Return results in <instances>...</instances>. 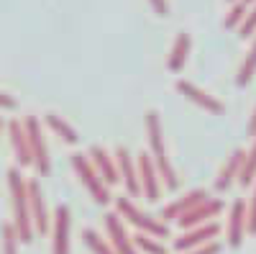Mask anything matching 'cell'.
<instances>
[{"label": "cell", "instance_id": "6da1fadb", "mask_svg": "<svg viewBox=\"0 0 256 254\" xmlns=\"http://www.w3.org/2000/svg\"><path fill=\"white\" fill-rule=\"evenodd\" d=\"M8 195H10V208H13V226L18 231V239L24 244H31L36 231H34V221H31V210H28V187L26 180L20 175V167H10L8 172Z\"/></svg>", "mask_w": 256, "mask_h": 254}, {"label": "cell", "instance_id": "e0dca14e", "mask_svg": "<svg viewBox=\"0 0 256 254\" xmlns=\"http://www.w3.org/2000/svg\"><path fill=\"white\" fill-rule=\"evenodd\" d=\"M8 139H10V149L16 154L18 167H28L34 164L31 159V149H28V139H26V129H24V121H8Z\"/></svg>", "mask_w": 256, "mask_h": 254}, {"label": "cell", "instance_id": "4dcf8cb0", "mask_svg": "<svg viewBox=\"0 0 256 254\" xmlns=\"http://www.w3.org/2000/svg\"><path fill=\"white\" fill-rule=\"evenodd\" d=\"M148 3H152V11L156 13V16H169V3L166 0H148Z\"/></svg>", "mask_w": 256, "mask_h": 254}, {"label": "cell", "instance_id": "ffe728a7", "mask_svg": "<svg viewBox=\"0 0 256 254\" xmlns=\"http://www.w3.org/2000/svg\"><path fill=\"white\" fill-rule=\"evenodd\" d=\"M44 123L49 126V129H52L62 141H67V144H77V141H80L77 131H74L72 126H70L67 121H64L59 113H46V116H44Z\"/></svg>", "mask_w": 256, "mask_h": 254}, {"label": "cell", "instance_id": "d4e9b609", "mask_svg": "<svg viewBox=\"0 0 256 254\" xmlns=\"http://www.w3.org/2000/svg\"><path fill=\"white\" fill-rule=\"evenodd\" d=\"M0 234H3V254H18V246H20V239H18V231L10 221L3 223L0 228Z\"/></svg>", "mask_w": 256, "mask_h": 254}, {"label": "cell", "instance_id": "5bb4252c", "mask_svg": "<svg viewBox=\"0 0 256 254\" xmlns=\"http://www.w3.org/2000/svg\"><path fill=\"white\" fill-rule=\"evenodd\" d=\"M205 198H210V195H208V190H202V187L190 190V193L180 195L177 200H172L169 205H164V210H162V221L166 223V221H177V218H182L187 210H192L198 203H202Z\"/></svg>", "mask_w": 256, "mask_h": 254}, {"label": "cell", "instance_id": "8992f818", "mask_svg": "<svg viewBox=\"0 0 256 254\" xmlns=\"http://www.w3.org/2000/svg\"><path fill=\"white\" fill-rule=\"evenodd\" d=\"M138 182H141V195L146 200H159L162 198V177H159V169L152 159L148 152H141L138 154Z\"/></svg>", "mask_w": 256, "mask_h": 254}, {"label": "cell", "instance_id": "7a4b0ae2", "mask_svg": "<svg viewBox=\"0 0 256 254\" xmlns=\"http://www.w3.org/2000/svg\"><path fill=\"white\" fill-rule=\"evenodd\" d=\"M146 121V139H148V154H152L156 169H159V177H162V185L169 187V190H177L180 187V177H177V169L172 167L166 157V144H164V131H162V118L156 111H148L144 116Z\"/></svg>", "mask_w": 256, "mask_h": 254}, {"label": "cell", "instance_id": "ba28073f", "mask_svg": "<svg viewBox=\"0 0 256 254\" xmlns=\"http://www.w3.org/2000/svg\"><path fill=\"white\" fill-rule=\"evenodd\" d=\"M102 223H105V231H108V244L113 246L116 254H138L134 246V236L126 231V223L118 213H105Z\"/></svg>", "mask_w": 256, "mask_h": 254}, {"label": "cell", "instance_id": "3957f363", "mask_svg": "<svg viewBox=\"0 0 256 254\" xmlns=\"http://www.w3.org/2000/svg\"><path fill=\"white\" fill-rule=\"evenodd\" d=\"M116 213L128 221L131 226L138 228V234H148V236H154V239H166L169 236V226L162 221V218H154V216H148L144 213V210L128 198V195H120L116 198Z\"/></svg>", "mask_w": 256, "mask_h": 254}, {"label": "cell", "instance_id": "7c38bea8", "mask_svg": "<svg viewBox=\"0 0 256 254\" xmlns=\"http://www.w3.org/2000/svg\"><path fill=\"white\" fill-rule=\"evenodd\" d=\"M113 159H116V167H118V177L123 180V185H126V190H128V198H138L141 195V182H138V167H136V162L131 159V152L126 149V146H118L116 149V154H113Z\"/></svg>", "mask_w": 256, "mask_h": 254}, {"label": "cell", "instance_id": "836d02e7", "mask_svg": "<svg viewBox=\"0 0 256 254\" xmlns=\"http://www.w3.org/2000/svg\"><path fill=\"white\" fill-rule=\"evenodd\" d=\"M3 129H6V123H3V118H0V136H3Z\"/></svg>", "mask_w": 256, "mask_h": 254}, {"label": "cell", "instance_id": "f546056e", "mask_svg": "<svg viewBox=\"0 0 256 254\" xmlns=\"http://www.w3.org/2000/svg\"><path fill=\"white\" fill-rule=\"evenodd\" d=\"M0 108H6V111H16V108H18V100H16L13 95H8V93L0 90Z\"/></svg>", "mask_w": 256, "mask_h": 254}, {"label": "cell", "instance_id": "277c9868", "mask_svg": "<svg viewBox=\"0 0 256 254\" xmlns=\"http://www.w3.org/2000/svg\"><path fill=\"white\" fill-rule=\"evenodd\" d=\"M70 162H72L74 175L80 177V182L84 185V190L90 193V198H92L98 205H108V203H110V190H108V185L102 182V177L98 175V169L92 167V162L88 159V154L74 152V154L70 157Z\"/></svg>", "mask_w": 256, "mask_h": 254}, {"label": "cell", "instance_id": "9c48e42d", "mask_svg": "<svg viewBox=\"0 0 256 254\" xmlns=\"http://www.w3.org/2000/svg\"><path fill=\"white\" fill-rule=\"evenodd\" d=\"M28 210H31V221H34V231L36 234H49V208H46V198L41 190L38 180H28Z\"/></svg>", "mask_w": 256, "mask_h": 254}, {"label": "cell", "instance_id": "7402d4cb", "mask_svg": "<svg viewBox=\"0 0 256 254\" xmlns=\"http://www.w3.org/2000/svg\"><path fill=\"white\" fill-rule=\"evenodd\" d=\"M134 246L138 254H169L166 244L162 239H154V236H148V234H136L134 236Z\"/></svg>", "mask_w": 256, "mask_h": 254}, {"label": "cell", "instance_id": "5b68a950", "mask_svg": "<svg viewBox=\"0 0 256 254\" xmlns=\"http://www.w3.org/2000/svg\"><path fill=\"white\" fill-rule=\"evenodd\" d=\"M24 129H26V139H28V149H31V159H34L36 172L41 177H46L52 172V159H49V146H46L41 118L38 116H26L24 118Z\"/></svg>", "mask_w": 256, "mask_h": 254}, {"label": "cell", "instance_id": "9a60e30c", "mask_svg": "<svg viewBox=\"0 0 256 254\" xmlns=\"http://www.w3.org/2000/svg\"><path fill=\"white\" fill-rule=\"evenodd\" d=\"M246 231V200H233L230 213H228V223H226V239L230 246H241Z\"/></svg>", "mask_w": 256, "mask_h": 254}, {"label": "cell", "instance_id": "d6a6232c", "mask_svg": "<svg viewBox=\"0 0 256 254\" xmlns=\"http://www.w3.org/2000/svg\"><path fill=\"white\" fill-rule=\"evenodd\" d=\"M241 3H244V6H254V3H256V0H241Z\"/></svg>", "mask_w": 256, "mask_h": 254}, {"label": "cell", "instance_id": "83f0119b", "mask_svg": "<svg viewBox=\"0 0 256 254\" xmlns=\"http://www.w3.org/2000/svg\"><path fill=\"white\" fill-rule=\"evenodd\" d=\"M246 231H248V234H256V180H254L251 200L246 203Z\"/></svg>", "mask_w": 256, "mask_h": 254}, {"label": "cell", "instance_id": "30bf717a", "mask_svg": "<svg viewBox=\"0 0 256 254\" xmlns=\"http://www.w3.org/2000/svg\"><path fill=\"white\" fill-rule=\"evenodd\" d=\"M223 208H226V203L220 198H205L202 203H198L192 210H187L182 218H177V223L182 228H195V226L210 223V221H216V216L223 213Z\"/></svg>", "mask_w": 256, "mask_h": 254}, {"label": "cell", "instance_id": "8fae6325", "mask_svg": "<svg viewBox=\"0 0 256 254\" xmlns=\"http://www.w3.org/2000/svg\"><path fill=\"white\" fill-rule=\"evenodd\" d=\"M220 234V226L216 221L210 223H202V226H195V228H184V234L174 239V249L182 254V251H190V249H198L202 244H210L216 241V236Z\"/></svg>", "mask_w": 256, "mask_h": 254}, {"label": "cell", "instance_id": "cb8c5ba5", "mask_svg": "<svg viewBox=\"0 0 256 254\" xmlns=\"http://www.w3.org/2000/svg\"><path fill=\"white\" fill-rule=\"evenodd\" d=\"M256 180V136H254V144H251V149L246 152V159H244V167H241V177L238 182L244 187H251Z\"/></svg>", "mask_w": 256, "mask_h": 254}, {"label": "cell", "instance_id": "52a82bcc", "mask_svg": "<svg viewBox=\"0 0 256 254\" xmlns=\"http://www.w3.org/2000/svg\"><path fill=\"white\" fill-rule=\"evenodd\" d=\"M72 210L70 205H56L54 210V239L52 254H72Z\"/></svg>", "mask_w": 256, "mask_h": 254}, {"label": "cell", "instance_id": "e575fe53", "mask_svg": "<svg viewBox=\"0 0 256 254\" xmlns=\"http://www.w3.org/2000/svg\"><path fill=\"white\" fill-rule=\"evenodd\" d=\"M230 3H236V0H230Z\"/></svg>", "mask_w": 256, "mask_h": 254}, {"label": "cell", "instance_id": "f1b7e54d", "mask_svg": "<svg viewBox=\"0 0 256 254\" xmlns=\"http://www.w3.org/2000/svg\"><path fill=\"white\" fill-rule=\"evenodd\" d=\"M220 244L218 241H210V244H202L198 249H190V251H182V254H220Z\"/></svg>", "mask_w": 256, "mask_h": 254}, {"label": "cell", "instance_id": "1f68e13d", "mask_svg": "<svg viewBox=\"0 0 256 254\" xmlns=\"http://www.w3.org/2000/svg\"><path fill=\"white\" fill-rule=\"evenodd\" d=\"M246 129H248V136L254 139V136H256V105H254V111H251V118H248V126H246Z\"/></svg>", "mask_w": 256, "mask_h": 254}, {"label": "cell", "instance_id": "484cf974", "mask_svg": "<svg viewBox=\"0 0 256 254\" xmlns=\"http://www.w3.org/2000/svg\"><path fill=\"white\" fill-rule=\"evenodd\" d=\"M246 11H248V6H244L241 0H236V3L228 8V13H226V18H223V26H226V29H238L241 21L246 18Z\"/></svg>", "mask_w": 256, "mask_h": 254}, {"label": "cell", "instance_id": "d6986e66", "mask_svg": "<svg viewBox=\"0 0 256 254\" xmlns=\"http://www.w3.org/2000/svg\"><path fill=\"white\" fill-rule=\"evenodd\" d=\"M190 47H192V39L187 31H180L177 39H174V44L172 49H169V57H166V67L172 70V72H180L184 67V62H187V54H190Z\"/></svg>", "mask_w": 256, "mask_h": 254}, {"label": "cell", "instance_id": "4316f807", "mask_svg": "<svg viewBox=\"0 0 256 254\" xmlns=\"http://www.w3.org/2000/svg\"><path fill=\"white\" fill-rule=\"evenodd\" d=\"M254 34H256V3L248 6L246 18L241 21V26H238V36H241V39H251Z\"/></svg>", "mask_w": 256, "mask_h": 254}, {"label": "cell", "instance_id": "4fadbf2b", "mask_svg": "<svg viewBox=\"0 0 256 254\" xmlns=\"http://www.w3.org/2000/svg\"><path fill=\"white\" fill-rule=\"evenodd\" d=\"M177 90H180L190 103L200 105V108H202V111H208V113H216V116H223V113H226L223 100H218L216 95H210L208 90L198 88L195 82H190V80H177Z\"/></svg>", "mask_w": 256, "mask_h": 254}, {"label": "cell", "instance_id": "44dd1931", "mask_svg": "<svg viewBox=\"0 0 256 254\" xmlns=\"http://www.w3.org/2000/svg\"><path fill=\"white\" fill-rule=\"evenodd\" d=\"M251 39L254 41H251V47H248V52H246V57L241 62V67H238V75H236L238 88H246V85L254 80V75H256V34Z\"/></svg>", "mask_w": 256, "mask_h": 254}, {"label": "cell", "instance_id": "ac0fdd59", "mask_svg": "<svg viewBox=\"0 0 256 254\" xmlns=\"http://www.w3.org/2000/svg\"><path fill=\"white\" fill-rule=\"evenodd\" d=\"M88 159L92 162V167L98 169V175L102 177L105 185H116L120 177H118V167H116V159L110 157L108 149H102V146H90V154Z\"/></svg>", "mask_w": 256, "mask_h": 254}, {"label": "cell", "instance_id": "2e32d148", "mask_svg": "<svg viewBox=\"0 0 256 254\" xmlns=\"http://www.w3.org/2000/svg\"><path fill=\"white\" fill-rule=\"evenodd\" d=\"M244 159H246V152L244 149H233L230 152V157L226 159V164L220 167V172L216 177V190H218V193H226V190L233 187V182H238Z\"/></svg>", "mask_w": 256, "mask_h": 254}, {"label": "cell", "instance_id": "603a6c76", "mask_svg": "<svg viewBox=\"0 0 256 254\" xmlns=\"http://www.w3.org/2000/svg\"><path fill=\"white\" fill-rule=\"evenodd\" d=\"M82 241L92 254H116L113 246L108 244V239H102L95 228H82Z\"/></svg>", "mask_w": 256, "mask_h": 254}]
</instances>
